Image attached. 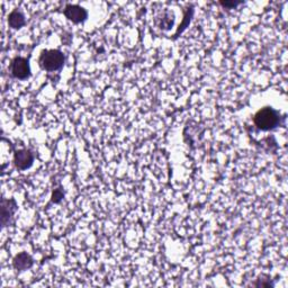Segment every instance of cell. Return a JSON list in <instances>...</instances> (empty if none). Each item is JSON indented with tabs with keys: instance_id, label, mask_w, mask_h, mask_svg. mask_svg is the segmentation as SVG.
Wrapping results in <instances>:
<instances>
[{
	"instance_id": "6da1fadb",
	"label": "cell",
	"mask_w": 288,
	"mask_h": 288,
	"mask_svg": "<svg viewBox=\"0 0 288 288\" xmlns=\"http://www.w3.org/2000/svg\"><path fill=\"white\" fill-rule=\"evenodd\" d=\"M279 114L272 107H264L256 112L254 122L261 130H270L279 125Z\"/></svg>"
},
{
	"instance_id": "7a4b0ae2",
	"label": "cell",
	"mask_w": 288,
	"mask_h": 288,
	"mask_svg": "<svg viewBox=\"0 0 288 288\" xmlns=\"http://www.w3.org/2000/svg\"><path fill=\"white\" fill-rule=\"evenodd\" d=\"M64 61V54L58 50H45L40 56V66L46 71H58L62 69Z\"/></svg>"
},
{
	"instance_id": "3957f363",
	"label": "cell",
	"mask_w": 288,
	"mask_h": 288,
	"mask_svg": "<svg viewBox=\"0 0 288 288\" xmlns=\"http://www.w3.org/2000/svg\"><path fill=\"white\" fill-rule=\"evenodd\" d=\"M12 74L18 80H26L30 76V61L22 56L14 58L12 63Z\"/></svg>"
},
{
	"instance_id": "277c9868",
	"label": "cell",
	"mask_w": 288,
	"mask_h": 288,
	"mask_svg": "<svg viewBox=\"0 0 288 288\" xmlns=\"http://www.w3.org/2000/svg\"><path fill=\"white\" fill-rule=\"evenodd\" d=\"M64 16L68 20L74 22H82L88 17V12L84 7H80L78 4H66L64 8Z\"/></svg>"
},
{
	"instance_id": "5b68a950",
	"label": "cell",
	"mask_w": 288,
	"mask_h": 288,
	"mask_svg": "<svg viewBox=\"0 0 288 288\" xmlns=\"http://www.w3.org/2000/svg\"><path fill=\"white\" fill-rule=\"evenodd\" d=\"M14 162H15V166L20 170H26L33 164L34 154L32 153V151L26 150V148L18 150L15 152V156H14Z\"/></svg>"
},
{
	"instance_id": "8992f818",
	"label": "cell",
	"mask_w": 288,
	"mask_h": 288,
	"mask_svg": "<svg viewBox=\"0 0 288 288\" xmlns=\"http://www.w3.org/2000/svg\"><path fill=\"white\" fill-rule=\"evenodd\" d=\"M16 202L14 200H2V225L7 226L9 220L12 218L16 210Z\"/></svg>"
},
{
	"instance_id": "52a82bcc",
	"label": "cell",
	"mask_w": 288,
	"mask_h": 288,
	"mask_svg": "<svg viewBox=\"0 0 288 288\" xmlns=\"http://www.w3.org/2000/svg\"><path fill=\"white\" fill-rule=\"evenodd\" d=\"M14 267L15 269L20 270V272H24L26 269H30L33 266V259L30 254H27L26 252H22V254H17L14 258Z\"/></svg>"
},
{
	"instance_id": "ba28073f",
	"label": "cell",
	"mask_w": 288,
	"mask_h": 288,
	"mask_svg": "<svg viewBox=\"0 0 288 288\" xmlns=\"http://www.w3.org/2000/svg\"><path fill=\"white\" fill-rule=\"evenodd\" d=\"M8 24L14 30H18L25 25V16L22 15V12L16 9L10 12V15L8 17Z\"/></svg>"
},
{
	"instance_id": "9c48e42d",
	"label": "cell",
	"mask_w": 288,
	"mask_h": 288,
	"mask_svg": "<svg viewBox=\"0 0 288 288\" xmlns=\"http://www.w3.org/2000/svg\"><path fill=\"white\" fill-rule=\"evenodd\" d=\"M254 286H256V287H274V284L270 282V279L268 282H264V279H256V282L254 284Z\"/></svg>"
},
{
	"instance_id": "30bf717a",
	"label": "cell",
	"mask_w": 288,
	"mask_h": 288,
	"mask_svg": "<svg viewBox=\"0 0 288 288\" xmlns=\"http://www.w3.org/2000/svg\"><path fill=\"white\" fill-rule=\"evenodd\" d=\"M63 198V192L60 190V189H56V192H53V202H58Z\"/></svg>"
},
{
	"instance_id": "8fae6325",
	"label": "cell",
	"mask_w": 288,
	"mask_h": 288,
	"mask_svg": "<svg viewBox=\"0 0 288 288\" xmlns=\"http://www.w3.org/2000/svg\"><path fill=\"white\" fill-rule=\"evenodd\" d=\"M241 2H220V4H222L223 7H226V8H233V7H236L238 4H240Z\"/></svg>"
}]
</instances>
